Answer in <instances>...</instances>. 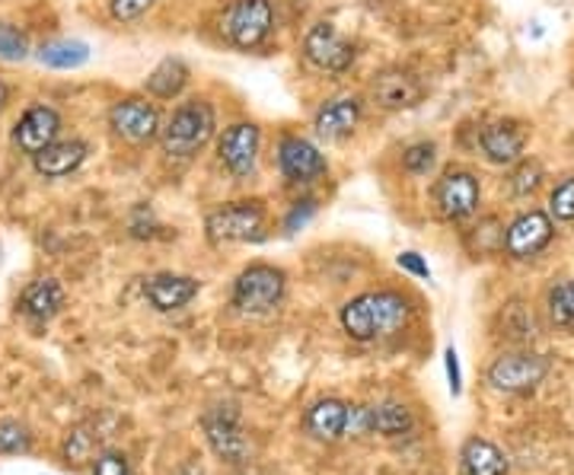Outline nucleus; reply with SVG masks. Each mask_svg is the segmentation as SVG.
<instances>
[{
	"instance_id": "f257e3e1",
	"label": "nucleus",
	"mask_w": 574,
	"mask_h": 475,
	"mask_svg": "<svg viewBox=\"0 0 574 475\" xmlns=\"http://www.w3.org/2000/svg\"><path fill=\"white\" fill-rule=\"evenodd\" d=\"M408 319H412V304L399 290H367V294L352 297L338 313L345 335L360 345L403 333Z\"/></svg>"
},
{
	"instance_id": "f03ea898",
	"label": "nucleus",
	"mask_w": 574,
	"mask_h": 475,
	"mask_svg": "<svg viewBox=\"0 0 574 475\" xmlns=\"http://www.w3.org/2000/svg\"><path fill=\"white\" fill-rule=\"evenodd\" d=\"M217 138V109L205 96H189L172 106L160 128V150L169 160H195Z\"/></svg>"
},
{
	"instance_id": "7ed1b4c3",
	"label": "nucleus",
	"mask_w": 574,
	"mask_h": 475,
	"mask_svg": "<svg viewBox=\"0 0 574 475\" xmlns=\"http://www.w3.org/2000/svg\"><path fill=\"white\" fill-rule=\"evenodd\" d=\"M205 237L211 246L265 243L268 239V205L263 198L224 201L205 215Z\"/></svg>"
},
{
	"instance_id": "20e7f679",
	"label": "nucleus",
	"mask_w": 574,
	"mask_h": 475,
	"mask_svg": "<svg viewBox=\"0 0 574 475\" xmlns=\"http://www.w3.org/2000/svg\"><path fill=\"white\" fill-rule=\"evenodd\" d=\"M275 32V0H227L217 17V36L237 51H259Z\"/></svg>"
},
{
	"instance_id": "39448f33",
	"label": "nucleus",
	"mask_w": 574,
	"mask_h": 475,
	"mask_svg": "<svg viewBox=\"0 0 574 475\" xmlns=\"http://www.w3.org/2000/svg\"><path fill=\"white\" fill-rule=\"evenodd\" d=\"M287 275L285 268L268 265V261H253L246 265L234 281L230 290V307L243 316H268L285 304Z\"/></svg>"
},
{
	"instance_id": "423d86ee",
	"label": "nucleus",
	"mask_w": 574,
	"mask_h": 475,
	"mask_svg": "<svg viewBox=\"0 0 574 475\" xmlns=\"http://www.w3.org/2000/svg\"><path fill=\"white\" fill-rule=\"evenodd\" d=\"M275 164L287 186L294 189H313L329 176V160L323 147L310 141L307 135L297 131H281L275 141Z\"/></svg>"
},
{
	"instance_id": "0eeeda50",
	"label": "nucleus",
	"mask_w": 574,
	"mask_h": 475,
	"mask_svg": "<svg viewBox=\"0 0 574 475\" xmlns=\"http://www.w3.org/2000/svg\"><path fill=\"white\" fill-rule=\"evenodd\" d=\"M430 205L441 220L447 224H466L482 208V182L473 169L444 167L430 186Z\"/></svg>"
},
{
	"instance_id": "6e6552de",
	"label": "nucleus",
	"mask_w": 574,
	"mask_h": 475,
	"mask_svg": "<svg viewBox=\"0 0 574 475\" xmlns=\"http://www.w3.org/2000/svg\"><path fill=\"white\" fill-rule=\"evenodd\" d=\"M106 125L112 138H119L128 147H147L160 138L164 128V112L150 96H121L109 106Z\"/></svg>"
},
{
	"instance_id": "1a4fd4ad",
	"label": "nucleus",
	"mask_w": 574,
	"mask_h": 475,
	"mask_svg": "<svg viewBox=\"0 0 574 475\" xmlns=\"http://www.w3.org/2000/svg\"><path fill=\"white\" fill-rule=\"evenodd\" d=\"M215 154L230 179H253L263 157V125L249 119L230 121L215 138Z\"/></svg>"
},
{
	"instance_id": "9d476101",
	"label": "nucleus",
	"mask_w": 574,
	"mask_h": 475,
	"mask_svg": "<svg viewBox=\"0 0 574 475\" xmlns=\"http://www.w3.org/2000/svg\"><path fill=\"white\" fill-rule=\"evenodd\" d=\"M546 377H550V357L536 352H504L485 370V383L504 396L533 393Z\"/></svg>"
},
{
	"instance_id": "9b49d317",
	"label": "nucleus",
	"mask_w": 574,
	"mask_h": 475,
	"mask_svg": "<svg viewBox=\"0 0 574 475\" xmlns=\"http://www.w3.org/2000/svg\"><path fill=\"white\" fill-rule=\"evenodd\" d=\"M300 51L310 68L329 77H345L358 61V46L348 36H342L333 23H313L304 32Z\"/></svg>"
},
{
	"instance_id": "f8f14e48",
	"label": "nucleus",
	"mask_w": 574,
	"mask_h": 475,
	"mask_svg": "<svg viewBox=\"0 0 574 475\" xmlns=\"http://www.w3.org/2000/svg\"><path fill=\"white\" fill-rule=\"evenodd\" d=\"M555 239V224L543 208H530L514 217L502 234V253L514 261H530L543 256Z\"/></svg>"
},
{
	"instance_id": "ddd939ff",
	"label": "nucleus",
	"mask_w": 574,
	"mask_h": 475,
	"mask_svg": "<svg viewBox=\"0 0 574 475\" xmlns=\"http://www.w3.org/2000/svg\"><path fill=\"white\" fill-rule=\"evenodd\" d=\"M367 96L383 112H403V109H415L425 99V80L403 65H386L380 71H374L367 83Z\"/></svg>"
},
{
	"instance_id": "4468645a",
	"label": "nucleus",
	"mask_w": 574,
	"mask_h": 475,
	"mask_svg": "<svg viewBox=\"0 0 574 475\" xmlns=\"http://www.w3.org/2000/svg\"><path fill=\"white\" fill-rule=\"evenodd\" d=\"M201 428H205V437L211 444V451L230 463V466H239L246 463L249 456V441H246V431H243V422H239L237 405H215L201 415Z\"/></svg>"
},
{
	"instance_id": "2eb2a0df",
	"label": "nucleus",
	"mask_w": 574,
	"mask_h": 475,
	"mask_svg": "<svg viewBox=\"0 0 574 475\" xmlns=\"http://www.w3.org/2000/svg\"><path fill=\"white\" fill-rule=\"evenodd\" d=\"M526 141H530V131L524 121L495 119L482 125V131L476 135V150L492 167H514L517 160H524Z\"/></svg>"
},
{
	"instance_id": "dca6fc26",
	"label": "nucleus",
	"mask_w": 574,
	"mask_h": 475,
	"mask_svg": "<svg viewBox=\"0 0 574 475\" xmlns=\"http://www.w3.org/2000/svg\"><path fill=\"white\" fill-rule=\"evenodd\" d=\"M364 121V99L355 93H342L319 102V109L313 112V135L326 144L348 141L358 125Z\"/></svg>"
},
{
	"instance_id": "f3484780",
	"label": "nucleus",
	"mask_w": 574,
	"mask_h": 475,
	"mask_svg": "<svg viewBox=\"0 0 574 475\" xmlns=\"http://www.w3.org/2000/svg\"><path fill=\"white\" fill-rule=\"evenodd\" d=\"M61 128H65V121H61L58 109H51L46 102H32V106H26L23 116L17 119L10 138H13V147L20 154L36 157L39 150H46L48 144H55L61 138Z\"/></svg>"
},
{
	"instance_id": "a211bd4d",
	"label": "nucleus",
	"mask_w": 574,
	"mask_h": 475,
	"mask_svg": "<svg viewBox=\"0 0 574 475\" xmlns=\"http://www.w3.org/2000/svg\"><path fill=\"white\" fill-rule=\"evenodd\" d=\"M201 281L191 275H179V271H157L144 281V297L157 313H176V309L189 307L198 297Z\"/></svg>"
},
{
	"instance_id": "6ab92c4d",
	"label": "nucleus",
	"mask_w": 574,
	"mask_h": 475,
	"mask_svg": "<svg viewBox=\"0 0 574 475\" xmlns=\"http://www.w3.org/2000/svg\"><path fill=\"white\" fill-rule=\"evenodd\" d=\"M90 160V144L83 138H58L32 157V169L42 179H68Z\"/></svg>"
},
{
	"instance_id": "aec40b11",
	"label": "nucleus",
	"mask_w": 574,
	"mask_h": 475,
	"mask_svg": "<svg viewBox=\"0 0 574 475\" xmlns=\"http://www.w3.org/2000/svg\"><path fill=\"white\" fill-rule=\"evenodd\" d=\"M189 83V61L179 58V55H167L154 71L147 73V80H144V96H150L154 102H169V99H179V96L186 93Z\"/></svg>"
},
{
	"instance_id": "412c9836",
	"label": "nucleus",
	"mask_w": 574,
	"mask_h": 475,
	"mask_svg": "<svg viewBox=\"0 0 574 475\" xmlns=\"http://www.w3.org/2000/svg\"><path fill=\"white\" fill-rule=\"evenodd\" d=\"M17 307L29 323H48L65 309V287L58 285L55 278H39V281L23 287Z\"/></svg>"
},
{
	"instance_id": "4be33fe9",
	"label": "nucleus",
	"mask_w": 574,
	"mask_h": 475,
	"mask_svg": "<svg viewBox=\"0 0 574 475\" xmlns=\"http://www.w3.org/2000/svg\"><path fill=\"white\" fill-rule=\"evenodd\" d=\"M345 422H348V403H342L335 396H326V399L313 403L307 408V418H304L307 431L316 441H323V444L342 441L345 437Z\"/></svg>"
},
{
	"instance_id": "5701e85b",
	"label": "nucleus",
	"mask_w": 574,
	"mask_h": 475,
	"mask_svg": "<svg viewBox=\"0 0 574 475\" xmlns=\"http://www.w3.org/2000/svg\"><path fill=\"white\" fill-rule=\"evenodd\" d=\"M364 418H367V434H380V437H403L415 428L408 405L396 403V399L364 405Z\"/></svg>"
},
{
	"instance_id": "b1692460",
	"label": "nucleus",
	"mask_w": 574,
	"mask_h": 475,
	"mask_svg": "<svg viewBox=\"0 0 574 475\" xmlns=\"http://www.w3.org/2000/svg\"><path fill=\"white\" fill-rule=\"evenodd\" d=\"M90 46L83 39H51V42H42L39 51H36V61L42 68H51V71H77L90 61Z\"/></svg>"
},
{
	"instance_id": "393cba45",
	"label": "nucleus",
	"mask_w": 574,
	"mask_h": 475,
	"mask_svg": "<svg viewBox=\"0 0 574 475\" xmlns=\"http://www.w3.org/2000/svg\"><path fill=\"white\" fill-rule=\"evenodd\" d=\"M459 463L466 475H507V456L485 437H469L459 451Z\"/></svg>"
},
{
	"instance_id": "a878e982",
	"label": "nucleus",
	"mask_w": 574,
	"mask_h": 475,
	"mask_svg": "<svg viewBox=\"0 0 574 475\" xmlns=\"http://www.w3.org/2000/svg\"><path fill=\"white\" fill-rule=\"evenodd\" d=\"M102 444V434L96 428V422H83L77 428L68 431L65 444H61V453H65V463L68 466H83Z\"/></svg>"
},
{
	"instance_id": "bb28decb",
	"label": "nucleus",
	"mask_w": 574,
	"mask_h": 475,
	"mask_svg": "<svg viewBox=\"0 0 574 475\" xmlns=\"http://www.w3.org/2000/svg\"><path fill=\"white\" fill-rule=\"evenodd\" d=\"M507 179H504V186H507V195L511 198H517V201H524V198H533L540 186H543V179H546V169L540 160H517L514 167H507Z\"/></svg>"
},
{
	"instance_id": "cd10ccee",
	"label": "nucleus",
	"mask_w": 574,
	"mask_h": 475,
	"mask_svg": "<svg viewBox=\"0 0 574 475\" xmlns=\"http://www.w3.org/2000/svg\"><path fill=\"white\" fill-rule=\"evenodd\" d=\"M546 316L555 329L574 333V281H555L546 290Z\"/></svg>"
},
{
	"instance_id": "c85d7f7f",
	"label": "nucleus",
	"mask_w": 574,
	"mask_h": 475,
	"mask_svg": "<svg viewBox=\"0 0 574 475\" xmlns=\"http://www.w3.org/2000/svg\"><path fill=\"white\" fill-rule=\"evenodd\" d=\"M437 157H441V150L428 138L408 144L406 150H403V172L412 176V179H425V176H430L437 169Z\"/></svg>"
},
{
	"instance_id": "c756f323",
	"label": "nucleus",
	"mask_w": 574,
	"mask_h": 475,
	"mask_svg": "<svg viewBox=\"0 0 574 475\" xmlns=\"http://www.w3.org/2000/svg\"><path fill=\"white\" fill-rule=\"evenodd\" d=\"M546 215L552 224H574V176H565L562 182H555L546 201Z\"/></svg>"
},
{
	"instance_id": "7c9ffc66",
	"label": "nucleus",
	"mask_w": 574,
	"mask_h": 475,
	"mask_svg": "<svg viewBox=\"0 0 574 475\" xmlns=\"http://www.w3.org/2000/svg\"><path fill=\"white\" fill-rule=\"evenodd\" d=\"M32 447V434L23 422L17 418H3L0 422V456H17Z\"/></svg>"
},
{
	"instance_id": "2f4dec72",
	"label": "nucleus",
	"mask_w": 574,
	"mask_h": 475,
	"mask_svg": "<svg viewBox=\"0 0 574 475\" xmlns=\"http://www.w3.org/2000/svg\"><path fill=\"white\" fill-rule=\"evenodd\" d=\"M0 58L10 61V65L29 58V39H26V32L20 26L3 23V20H0Z\"/></svg>"
},
{
	"instance_id": "473e14b6",
	"label": "nucleus",
	"mask_w": 574,
	"mask_h": 475,
	"mask_svg": "<svg viewBox=\"0 0 574 475\" xmlns=\"http://www.w3.org/2000/svg\"><path fill=\"white\" fill-rule=\"evenodd\" d=\"M157 3H160V0H109V17L121 26L138 23V20H144Z\"/></svg>"
},
{
	"instance_id": "72a5a7b5",
	"label": "nucleus",
	"mask_w": 574,
	"mask_h": 475,
	"mask_svg": "<svg viewBox=\"0 0 574 475\" xmlns=\"http://www.w3.org/2000/svg\"><path fill=\"white\" fill-rule=\"evenodd\" d=\"M319 211V201L313 198V195H304V198H297L290 208H287V215H285V234H297V230H304L307 224L313 220V215Z\"/></svg>"
},
{
	"instance_id": "f704fd0d",
	"label": "nucleus",
	"mask_w": 574,
	"mask_h": 475,
	"mask_svg": "<svg viewBox=\"0 0 574 475\" xmlns=\"http://www.w3.org/2000/svg\"><path fill=\"white\" fill-rule=\"evenodd\" d=\"M93 475H131V469H128V456L119 451H102L96 456Z\"/></svg>"
},
{
	"instance_id": "c9c22d12",
	"label": "nucleus",
	"mask_w": 574,
	"mask_h": 475,
	"mask_svg": "<svg viewBox=\"0 0 574 475\" xmlns=\"http://www.w3.org/2000/svg\"><path fill=\"white\" fill-rule=\"evenodd\" d=\"M396 265H399L403 271H408V275L422 278V281H430L428 261L422 259L418 253H412V249H406V253H399V256H396Z\"/></svg>"
},
{
	"instance_id": "e433bc0d",
	"label": "nucleus",
	"mask_w": 574,
	"mask_h": 475,
	"mask_svg": "<svg viewBox=\"0 0 574 475\" xmlns=\"http://www.w3.org/2000/svg\"><path fill=\"white\" fill-rule=\"evenodd\" d=\"M444 364H447V380H451V393L459 396L463 393V374H459V355L456 348H447L444 352Z\"/></svg>"
},
{
	"instance_id": "4c0bfd02",
	"label": "nucleus",
	"mask_w": 574,
	"mask_h": 475,
	"mask_svg": "<svg viewBox=\"0 0 574 475\" xmlns=\"http://www.w3.org/2000/svg\"><path fill=\"white\" fill-rule=\"evenodd\" d=\"M7 102H10V87H7V83L0 80V109H3Z\"/></svg>"
}]
</instances>
